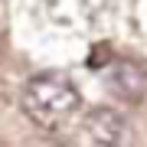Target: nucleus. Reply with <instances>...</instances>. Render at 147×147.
<instances>
[{
  "mask_svg": "<svg viewBox=\"0 0 147 147\" xmlns=\"http://www.w3.org/2000/svg\"><path fill=\"white\" fill-rule=\"evenodd\" d=\"M23 115L42 131H59L82 108V95L62 72H42L23 85Z\"/></svg>",
  "mask_w": 147,
  "mask_h": 147,
  "instance_id": "1",
  "label": "nucleus"
},
{
  "mask_svg": "<svg viewBox=\"0 0 147 147\" xmlns=\"http://www.w3.org/2000/svg\"><path fill=\"white\" fill-rule=\"evenodd\" d=\"M85 134L92 137V144H105V147L131 144V124L111 108H95L85 121Z\"/></svg>",
  "mask_w": 147,
  "mask_h": 147,
  "instance_id": "2",
  "label": "nucleus"
},
{
  "mask_svg": "<svg viewBox=\"0 0 147 147\" xmlns=\"http://www.w3.org/2000/svg\"><path fill=\"white\" fill-rule=\"evenodd\" d=\"M108 82L111 88H115V95H121L124 101H141L147 95V72L137 62H121L108 72Z\"/></svg>",
  "mask_w": 147,
  "mask_h": 147,
  "instance_id": "3",
  "label": "nucleus"
}]
</instances>
